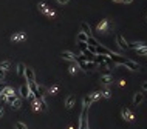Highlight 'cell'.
<instances>
[{"instance_id": "obj_1", "label": "cell", "mask_w": 147, "mask_h": 129, "mask_svg": "<svg viewBox=\"0 0 147 129\" xmlns=\"http://www.w3.org/2000/svg\"><path fill=\"white\" fill-rule=\"evenodd\" d=\"M112 60H113V63H115V64H121V66H127V68H129V69H132V71H139V69H141L139 63L133 62V60H130V59H124L122 55L112 57Z\"/></svg>"}, {"instance_id": "obj_2", "label": "cell", "mask_w": 147, "mask_h": 129, "mask_svg": "<svg viewBox=\"0 0 147 129\" xmlns=\"http://www.w3.org/2000/svg\"><path fill=\"white\" fill-rule=\"evenodd\" d=\"M37 9H39L40 13L43 14V16H47V17H50V18H54V17H56L54 9H53L51 6H48L47 3H43V2H39V3H37Z\"/></svg>"}, {"instance_id": "obj_3", "label": "cell", "mask_w": 147, "mask_h": 129, "mask_svg": "<svg viewBox=\"0 0 147 129\" xmlns=\"http://www.w3.org/2000/svg\"><path fill=\"white\" fill-rule=\"evenodd\" d=\"M76 62L78 64L81 66V69H84L85 72H88V71H92V69H95L96 68V63L95 62H88V60H84V59H81V57H76Z\"/></svg>"}, {"instance_id": "obj_4", "label": "cell", "mask_w": 147, "mask_h": 129, "mask_svg": "<svg viewBox=\"0 0 147 129\" xmlns=\"http://www.w3.org/2000/svg\"><path fill=\"white\" fill-rule=\"evenodd\" d=\"M78 129H90L88 128V108H82L81 118H79V128Z\"/></svg>"}, {"instance_id": "obj_5", "label": "cell", "mask_w": 147, "mask_h": 129, "mask_svg": "<svg viewBox=\"0 0 147 129\" xmlns=\"http://www.w3.org/2000/svg\"><path fill=\"white\" fill-rule=\"evenodd\" d=\"M96 54H102V55H108V57H116V55H121L119 52H115V51H110L107 46H104V45H98L96 46Z\"/></svg>"}, {"instance_id": "obj_6", "label": "cell", "mask_w": 147, "mask_h": 129, "mask_svg": "<svg viewBox=\"0 0 147 129\" xmlns=\"http://www.w3.org/2000/svg\"><path fill=\"white\" fill-rule=\"evenodd\" d=\"M121 115H122V118L126 120L127 123H133V121H135V115H133V112H132L129 108H126V106H124V108L121 109Z\"/></svg>"}, {"instance_id": "obj_7", "label": "cell", "mask_w": 147, "mask_h": 129, "mask_svg": "<svg viewBox=\"0 0 147 129\" xmlns=\"http://www.w3.org/2000/svg\"><path fill=\"white\" fill-rule=\"evenodd\" d=\"M108 26H110V22H108L107 18H102V20L96 25V29H98V32H99V34H107Z\"/></svg>"}, {"instance_id": "obj_8", "label": "cell", "mask_w": 147, "mask_h": 129, "mask_svg": "<svg viewBox=\"0 0 147 129\" xmlns=\"http://www.w3.org/2000/svg\"><path fill=\"white\" fill-rule=\"evenodd\" d=\"M116 43H118V46L121 48V49H124V51H127V49H129V43H127V40L124 39L121 34H116Z\"/></svg>"}, {"instance_id": "obj_9", "label": "cell", "mask_w": 147, "mask_h": 129, "mask_svg": "<svg viewBox=\"0 0 147 129\" xmlns=\"http://www.w3.org/2000/svg\"><path fill=\"white\" fill-rule=\"evenodd\" d=\"M99 82L102 83L104 86H110L112 83H113V75L112 72H107V74H104V75H101V78H99Z\"/></svg>"}, {"instance_id": "obj_10", "label": "cell", "mask_w": 147, "mask_h": 129, "mask_svg": "<svg viewBox=\"0 0 147 129\" xmlns=\"http://www.w3.org/2000/svg\"><path fill=\"white\" fill-rule=\"evenodd\" d=\"M61 57L63 60H67V62H76V54L74 52H71V51H62L61 52Z\"/></svg>"}, {"instance_id": "obj_11", "label": "cell", "mask_w": 147, "mask_h": 129, "mask_svg": "<svg viewBox=\"0 0 147 129\" xmlns=\"http://www.w3.org/2000/svg\"><path fill=\"white\" fill-rule=\"evenodd\" d=\"M23 77L26 78V82H36V72L31 69V68H25Z\"/></svg>"}, {"instance_id": "obj_12", "label": "cell", "mask_w": 147, "mask_h": 129, "mask_svg": "<svg viewBox=\"0 0 147 129\" xmlns=\"http://www.w3.org/2000/svg\"><path fill=\"white\" fill-rule=\"evenodd\" d=\"M11 106V109H14V111H17V109H20V106H22V97L20 95H17L16 94V97H14V100L9 103Z\"/></svg>"}, {"instance_id": "obj_13", "label": "cell", "mask_w": 147, "mask_h": 129, "mask_svg": "<svg viewBox=\"0 0 147 129\" xmlns=\"http://www.w3.org/2000/svg\"><path fill=\"white\" fill-rule=\"evenodd\" d=\"M79 69H81V66L78 64V62H71V63L68 64V74H70V75H76Z\"/></svg>"}, {"instance_id": "obj_14", "label": "cell", "mask_w": 147, "mask_h": 129, "mask_svg": "<svg viewBox=\"0 0 147 129\" xmlns=\"http://www.w3.org/2000/svg\"><path fill=\"white\" fill-rule=\"evenodd\" d=\"M142 101H144V94H142V92H135V95H133V105L138 106V105H141Z\"/></svg>"}, {"instance_id": "obj_15", "label": "cell", "mask_w": 147, "mask_h": 129, "mask_svg": "<svg viewBox=\"0 0 147 129\" xmlns=\"http://www.w3.org/2000/svg\"><path fill=\"white\" fill-rule=\"evenodd\" d=\"M74 103H76V97L71 94V95H68V97H67V100H65V108L67 109H71L74 106Z\"/></svg>"}, {"instance_id": "obj_16", "label": "cell", "mask_w": 147, "mask_h": 129, "mask_svg": "<svg viewBox=\"0 0 147 129\" xmlns=\"http://www.w3.org/2000/svg\"><path fill=\"white\" fill-rule=\"evenodd\" d=\"M25 39H26V36L23 32H16L11 36V41H23Z\"/></svg>"}, {"instance_id": "obj_17", "label": "cell", "mask_w": 147, "mask_h": 129, "mask_svg": "<svg viewBox=\"0 0 147 129\" xmlns=\"http://www.w3.org/2000/svg\"><path fill=\"white\" fill-rule=\"evenodd\" d=\"M31 108H33V111H34V112H40V111H42L40 103H39L37 98H33V100H31Z\"/></svg>"}, {"instance_id": "obj_18", "label": "cell", "mask_w": 147, "mask_h": 129, "mask_svg": "<svg viewBox=\"0 0 147 129\" xmlns=\"http://www.w3.org/2000/svg\"><path fill=\"white\" fill-rule=\"evenodd\" d=\"M146 41H133V43H129V48H132V49H139V48H142V46H146Z\"/></svg>"}, {"instance_id": "obj_19", "label": "cell", "mask_w": 147, "mask_h": 129, "mask_svg": "<svg viewBox=\"0 0 147 129\" xmlns=\"http://www.w3.org/2000/svg\"><path fill=\"white\" fill-rule=\"evenodd\" d=\"M81 29H82V32L87 34V36H92V28H90V25L88 23H81Z\"/></svg>"}, {"instance_id": "obj_20", "label": "cell", "mask_w": 147, "mask_h": 129, "mask_svg": "<svg viewBox=\"0 0 147 129\" xmlns=\"http://www.w3.org/2000/svg\"><path fill=\"white\" fill-rule=\"evenodd\" d=\"M87 39H88V36L87 34H84V32H79L78 34V37H76V40H78V43H87Z\"/></svg>"}, {"instance_id": "obj_21", "label": "cell", "mask_w": 147, "mask_h": 129, "mask_svg": "<svg viewBox=\"0 0 147 129\" xmlns=\"http://www.w3.org/2000/svg\"><path fill=\"white\" fill-rule=\"evenodd\" d=\"M90 97H92V100H99V98H102V91H93L92 94H88Z\"/></svg>"}, {"instance_id": "obj_22", "label": "cell", "mask_w": 147, "mask_h": 129, "mask_svg": "<svg viewBox=\"0 0 147 129\" xmlns=\"http://www.w3.org/2000/svg\"><path fill=\"white\" fill-rule=\"evenodd\" d=\"M92 103H93L92 97H90V95H85L84 100H82V108H90V105H92Z\"/></svg>"}, {"instance_id": "obj_23", "label": "cell", "mask_w": 147, "mask_h": 129, "mask_svg": "<svg viewBox=\"0 0 147 129\" xmlns=\"http://www.w3.org/2000/svg\"><path fill=\"white\" fill-rule=\"evenodd\" d=\"M2 94H5V95L8 97V95H13V94H16V92H14V88H11V86H5V88L2 89Z\"/></svg>"}, {"instance_id": "obj_24", "label": "cell", "mask_w": 147, "mask_h": 129, "mask_svg": "<svg viewBox=\"0 0 147 129\" xmlns=\"http://www.w3.org/2000/svg\"><path fill=\"white\" fill-rule=\"evenodd\" d=\"M23 74H25V64L23 63H19L17 64V75L23 77Z\"/></svg>"}, {"instance_id": "obj_25", "label": "cell", "mask_w": 147, "mask_h": 129, "mask_svg": "<svg viewBox=\"0 0 147 129\" xmlns=\"http://www.w3.org/2000/svg\"><path fill=\"white\" fill-rule=\"evenodd\" d=\"M87 45H93V46H98V45H99V41H98L93 36H88V39H87Z\"/></svg>"}, {"instance_id": "obj_26", "label": "cell", "mask_w": 147, "mask_h": 129, "mask_svg": "<svg viewBox=\"0 0 147 129\" xmlns=\"http://www.w3.org/2000/svg\"><path fill=\"white\" fill-rule=\"evenodd\" d=\"M9 66H11V62H9V60H5V62L0 63V69H3V71H8Z\"/></svg>"}, {"instance_id": "obj_27", "label": "cell", "mask_w": 147, "mask_h": 129, "mask_svg": "<svg viewBox=\"0 0 147 129\" xmlns=\"http://www.w3.org/2000/svg\"><path fill=\"white\" fill-rule=\"evenodd\" d=\"M14 128L16 129H28V126H26L23 121H16V123H14Z\"/></svg>"}, {"instance_id": "obj_28", "label": "cell", "mask_w": 147, "mask_h": 129, "mask_svg": "<svg viewBox=\"0 0 147 129\" xmlns=\"http://www.w3.org/2000/svg\"><path fill=\"white\" fill-rule=\"evenodd\" d=\"M57 91H59L57 86H50V88H48V94H50V95H56Z\"/></svg>"}, {"instance_id": "obj_29", "label": "cell", "mask_w": 147, "mask_h": 129, "mask_svg": "<svg viewBox=\"0 0 147 129\" xmlns=\"http://www.w3.org/2000/svg\"><path fill=\"white\" fill-rule=\"evenodd\" d=\"M102 97L104 98H112L113 97V92L110 89H105V91H102Z\"/></svg>"}, {"instance_id": "obj_30", "label": "cell", "mask_w": 147, "mask_h": 129, "mask_svg": "<svg viewBox=\"0 0 147 129\" xmlns=\"http://www.w3.org/2000/svg\"><path fill=\"white\" fill-rule=\"evenodd\" d=\"M136 52L139 55H146L147 54V45H146V46H142V48H139V49H136Z\"/></svg>"}, {"instance_id": "obj_31", "label": "cell", "mask_w": 147, "mask_h": 129, "mask_svg": "<svg viewBox=\"0 0 147 129\" xmlns=\"http://www.w3.org/2000/svg\"><path fill=\"white\" fill-rule=\"evenodd\" d=\"M6 98H8V97H6L5 94H0V105L6 103Z\"/></svg>"}, {"instance_id": "obj_32", "label": "cell", "mask_w": 147, "mask_h": 129, "mask_svg": "<svg viewBox=\"0 0 147 129\" xmlns=\"http://www.w3.org/2000/svg\"><path fill=\"white\" fill-rule=\"evenodd\" d=\"M5 75H6V71L0 69V80H3V78H5Z\"/></svg>"}, {"instance_id": "obj_33", "label": "cell", "mask_w": 147, "mask_h": 129, "mask_svg": "<svg viewBox=\"0 0 147 129\" xmlns=\"http://www.w3.org/2000/svg\"><path fill=\"white\" fill-rule=\"evenodd\" d=\"M68 2H70V0H57V3H59V5H67Z\"/></svg>"}, {"instance_id": "obj_34", "label": "cell", "mask_w": 147, "mask_h": 129, "mask_svg": "<svg viewBox=\"0 0 147 129\" xmlns=\"http://www.w3.org/2000/svg\"><path fill=\"white\" fill-rule=\"evenodd\" d=\"M3 114H5V111H3L2 105H0V118H2V117H3Z\"/></svg>"}, {"instance_id": "obj_35", "label": "cell", "mask_w": 147, "mask_h": 129, "mask_svg": "<svg viewBox=\"0 0 147 129\" xmlns=\"http://www.w3.org/2000/svg\"><path fill=\"white\" fill-rule=\"evenodd\" d=\"M141 88H142V91H147V82L142 83V86H141Z\"/></svg>"}, {"instance_id": "obj_36", "label": "cell", "mask_w": 147, "mask_h": 129, "mask_svg": "<svg viewBox=\"0 0 147 129\" xmlns=\"http://www.w3.org/2000/svg\"><path fill=\"white\" fill-rule=\"evenodd\" d=\"M119 86H126V80H119Z\"/></svg>"}, {"instance_id": "obj_37", "label": "cell", "mask_w": 147, "mask_h": 129, "mask_svg": "<svg viewBox=\"0 0 147 129\" xmlns=\"http://www.w3.org/2000/svg\"><path fill=\"white\" fill-rule=\"evenodd\" d=\"M133 0H122V3H126V5H129V3H132Z\"/></svg>"}, {"instance_id": "obj_38", "label": "cell", "mask_w": 147, "mask_h": 129, "mask_svg": "<svg viewBox=\"0 0 147 129\" xmlns=\"http://www.w3.org/2000/svg\"><path fill=\"white\" fill-rule=\"evenodd\" d=\"M115 3H122V0H113Z\"/></svg>"}, {"instance_id": "obj_39", "label": "cell", "mask_w": 147, "mask_h": 129, "mask_svg": "<svg viewBox=\"0 0 147 129\" xmlns=\"http://www.w3.org/2000/svg\"><path fill=\"white\" fill-rule=\"evenodd\" d=\"M146 57H147V54H146Z\"/></svg>"}, {"instance_id": "obj_40", "label": "cell", "mask_w": 147, "mask_h": 129, "mask_svg": "<svg viewBox=\"0 0 147 129\" xmlns=\"http://www.w3.org/2000/svg\"><path fill=\"white\" fill-rule=\"evenodd\" d=\"M0 82H2V80H0Z\"/></svg>"}, {"instance_id": "obj_41", "label": "cell", "mask_w": 147, "mask_h": 129, "mask_svg": "<svg viewBox=\"0 0 147 129\" xmlns=\"http://www.w3.org/2000/svg\"><path fill=\"white\" fill-rule=\"evenodd\" d=\"M146 18H147V17H146Z\"/></svg>"}]
</instances>
